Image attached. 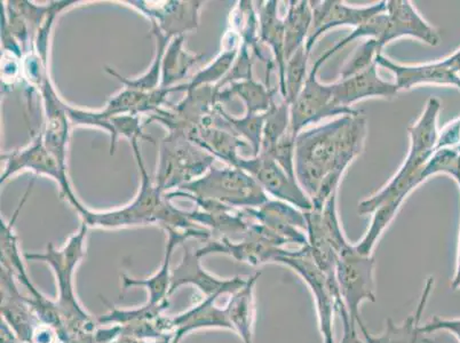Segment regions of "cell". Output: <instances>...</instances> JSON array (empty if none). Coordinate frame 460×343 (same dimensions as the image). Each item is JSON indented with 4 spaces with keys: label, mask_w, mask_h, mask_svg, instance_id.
Segmentation results:
<instances>
[{
    "label": "cell",
    "mask_w": 460,
    "mask_h": 343,
    "mask_svg": "<svg viewBox=\"0 0 460 343\" xmlns=\"http://www.w3.org/2000/svg\"><path fill=\"white\" fill-rule=\"evenodd\" d=\"M366 119L346 115L306 129L296 136V179L315 210L337 194L345 172L365 148Z\"/></svg>",
    "instance_id": "cell-1"
},
{
    "label": "cell",
    "mask_w": 460,
    "mask_h": 343,
    "mask_svg": "<svg viewBox=\"0 0 460 343\" xmlns=\"http://www.w3.org/2000/svg\"><path fill=\"white\" fill-rule=\"evenodd\" d=\"M440 111V100L429 99L420 119L408 128L410 148L403 165L382 190L359 203V215H372L387 200H396L403 204L411 191L429 180L425 174V165L437 150L438 137H440V132L438 129Z\"/></svg>",
    "instance_id": "cell-2"
},
{
    "label": "cell",
    "mask_w": 460,
    "mask_h": 343,
    "mask_svg": "<svg viewBox=\"0 0 460 343\" xmlns=\"http://www.w3.org/2000/svg\"><path fill=\"white\" fill-rule=\"evenodd\" d=\"M316 60L309 70L306 83L298 98L291 104V131L298 136L304 128L330 117L357 115L359 111H349L334 103L332 85L323 84L317 78L321 66Z\"/></svg>",
    "instance_id": "cell-3"
},
{
    "label": "cell",
    "mask_w": 460,
    "mask_h": 343,
    "mask_svg": "<svg viewBox=\"0 0 460 343\" xmlns=\"http://www.w3.org/2000/svg\"><path fill=\"white\" fill-rule=\"evenodd\" d=\"M237 166L248 172L263 191L269 192L278 200L290 204L303 212L313 210L311 198L299 186L296 179L288 175L270 154L261 153L251 161L240 159Z\"/></svg>",
    "instance_id": "cell-4"
},
{
    "label": "cell",
    "mask_w": 460,
    "mask_h": 343,
    "mask_svg": "<svg viewBox=\"0 0 460 343\" xmlns=\"http://www.w3.org/2000/svg\"><path fill=\"white\" fill-rule=\"evenodd\" d=\"M374 266V259L358 254L355 246L352 251L339 257L336 270L339 292L350 312L353 329L357 320L362 330H365V326L359 320L358 305L365 300L375 301L374 278H372Z\"/></svg>",
    "instance_id": "cell-5"
},
{
    "label": "cell",
    "mask_w": 460,
    "mask_h": 343,
    "mask_svg": "<svg viewBox=\"0 0 460 343\" xmlns=\"http://www.w3.org/2000/svg\"><path fill=\"white\" fill-rule=\"evenodd\" d=\"M313 20L311 31L305 48L311 54L314 45L322 35L339 27L358 28L372 16L386 11L387 2H380L371 6L355 7L346 5L341 0L329 2H311Z\"/></svg>",
    "instance_id": "cell-6"
},
{
    "label": "cell",
    "mask_w": 460,
    "mask_h": 343,
    "mask_svg": "<svg viewBox=\"0 0 460 343\" xmlns=\"http://www.w3.org/2000/svg\"><path fill=\"white\" fill-rule=\"evenodd\" d=\"M377 64L355 76L339 79L332 85L334 103L345 110L354 111L353 104L366 99H393L399 93L395 83L383 81L378 75Z\"/></svg>",
    "instance_id": "cell-7"
},
{
    "label": "cell",
    "mask_w": 460,
    "mask_h": 343,
    "mask_svg": "<svg viewBox=\"0 0 460 343\" xmlns=\"http://www.w3.org/2000/svg\"><path fill=\"white\" fill-rule=\"evenodd\" d=\"M386 14L388 21L383 41L384 48L402 37H411L429 46L440 44V33L418 13L416 7L409 0L387 2Z\"/></svg>",
    "instance_id": "cell-8"
},
{
    "label": "cell",
    "mask_w": 460,
    "mask_h": 343,
    "mask_svg": "<svg viewBox=\"0 0 460 343\" xmlns=\"http://www.w3.org/2000/svg\"><path fill=\"white\" fill-rule=\"evenodd\" d=\"M376 64L394 75V83L399 91L411 90L420 85H447L460 90V75L447 65L445 58L432 64L404 66L379 54Z\"/></svg>",
    "instance_id": "cell-9"
},
{
    "label": "cell",
    "mask_w": 460,
    "mask_h": 343,
    "mask_svg": "<svg viewBox=\"0 0 460 343\" xmlns=\"http://www.w3.org/2000/svg\"><path fill=\"white\" fill-rule=\"evenodd\" d=\"M313 11L311 2H288L284 18V57L288 58L305 48L311 31Z\"/></svg>",
    "instance_id": "cell-10"
},
{
    "label": "cell",
    "mask_w": 460,
    "mask_h": 343,
    "mask_svg": "<svg viewBox=\"0 0 460 343\" xmlns=\"http://www.w3.org/2000/svg\"><path fill=\"white\" fill-rule=\"evenodd\" d=\"M278 2H269L261 8V32L263 43L269 45L274 54L279 73V90L284 86L286 57H284V22L278 15Z\"/></svg>",
    "instance_id": "cell-11"
},
{
    "label": "cell",
    "mask_w": 460,
    "mask_h": 343,
    "mask_svg": "<svg viewBox=\"0 0 460 343\" xmlns=\"http://www.w3.org/2000/svg\"><path fill=\"white\" fill-rule=\"evenodd\" d=\"M261 153H270L278 141L291 129V106L286 101L271 103L270 110L263 114Z\"/></svg>",
    "instance_id": "cell-12"
},
{
    "label": "cell",
    "mask_w": 460,
    "mask_h": 343,
    "mask_svg": "<svg viewBox=\"0 0 460 343\" xmlns=\"http://www.w3.org/2000/svg\"><path fill=\"white\" fill-rule=\"evenodd\" d=\"M309 54L306 48H301L287 61L284 86L281 91L283 101L291 104L298 98L306 83L309 71L307 69Z\"/></svg>",
    "instance_id": "cell-13"
},
{
    "label": "cell",
    "mask_w": 460,
    "mask_h": 343,
    "mask_svg": "<svg viewBox=\"0 0 460 343\" xmlns=\"http://www.w3.org/2000/svg\"><path fill=\"white\" fill-rule=\"evenodd\" d=\"M383 54L377 41L367 40L365 43L358 46L353 56L346 62L341 70V79H346L369 69L376 65V58Z\"/></svg>",
    "instance_id": "cell-14"
},
{
    "label": "cell",
    "mask_w": 460,
    "mask_h": 343,
    "mask_svg": "<svg viewBox=\"0 0 460 343\" xmlns=\"http://www.w3.org/2000/svg\"><path fill=\"white\" fill-rule=\"evenodd\" d=\"M440 330L453 333L460 343V320H445V318L434 317L429 323L418 329V333H430Z\"/></svg>",
    "instance_id": "cell-15"
},
{
    "label": "cell",
    "mask_w": 460,
    "mask_h": 343,
    "mask_svg": "<svg viewBox=\"0 0 460 343\" xmlns=\"http://www.w3.org/2000/svg\"><path fill=\"white\" fill-rule=\"evenodd\" d=\"M445 61L456 74L460 75V48L457 52H455L453 56L446 57Z\"/></svg>",
    "instance_id": "cell-16"
},
{
    "label": "cell",
    "mask_w": 460,
    "mask_h": 343,
    "mask_svg": "<svg viewBox=\"0 0 460 343\" xmlns=\"http://www.w3.org/2000/svg\"><path fill=\"white\" fill-rule=\"evenodd\" d=\"M454 290H460V233H459V248H458V259H457V270L453 282Z\"/></svg>",
    "instance_id": "cell-17"
}]
</instances>
